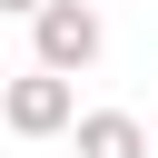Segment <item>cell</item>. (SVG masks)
<instances>
[{
    "label": "cell",
    "instance_id": "1",
    "mask_svg": "<svg viewBox=\"0 0 158 158\" xmlns=\"http://www.w3.org/2000/svg\"><path fill=\"white\" fill-rule=\"evenodd\" d=\"M0 128L10 138H69L79 128V89H69V69H20V79H0Z\"/></svg>",
    "mask_w": 158,
    "mask_h": 158
},
{
    "label": "cell",
    "instance_id": "2",
    "mask_svg": "<svg viewBox=\"0 0 158 158\" xmlns=\"http://www.w3.org/2000/svg\"><path fill=\"white\" fill-rule=\"evenodd\" d=\"M99 40H109V30H99V0H40V10H30V59H40V69H69V79H79V69L99 59Z\"/></svg>",
    "mask_w": 158,
    "mask_h": 158
},
{
    "label": "cell",
    "instance_id": "3",
    "mask_svg": "<svg viewBox=\"0 0 158 158\" xmlns=\"http://www.w3.org/2000/svg\"><path fill=\"white\" fill-rule=\"evenodd\" d=\"M69 138H79V158H158L138 109H79V128H69Z\"/></svg>",
    "mask_w": 158,
    "mask_h": 158
},
{
    "label": "cell",
    "instance_id": "4",
    "mask_svg": "<svg viewBox=\"0 0 158 158\" xmlns=\"http://www.w3.org/2000/svg\"><path fill=\"white\" fill-rule=\"evenodd\" d=\"M0 10H20V20H30V10H40V0H0Z\"/></svg>",
    "mask_w": 158,
    "mask_h": 158
}]
</instances>
